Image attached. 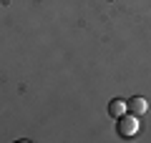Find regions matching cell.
<instances>
[{
    "label": "cell",
    "instance_id": "obj_1",
    "mask_svg": "<svg viewBox=\"0 0 151 143\" xmlns=\"http://www.w3.org/2000/svg\"><path fill=\"white\" fill-rule=\"evenodd\" d=\"M139 131H141V126H139V116H134V113H124V116H119V133H121L124 138L136 136Z\"/></svg>",
    "mask_w": 151,
    "mask_h": 143
},
{
    "label": "cell",
    "instance_id": "obj_2",
    "mask_svg": "<svg viewBox=\"0 0 151 143\" xmlns=\"http://www.w3.org/2000/svg\"><path fill=\"white\" fill-rule=\"evenodd\" d=\"M126 106H129V113H134V116H144V113L149 111V101L141 98V95H134Z\"/></svg>",
    "mask_w": 151,
    "mask_h": 143
},
{
    "label": "cell",
    "instance_id": "obj_3",
    "mask_svg": "<svg viewBox=\"0 0 151 143\" xmlns=\"http://www.w3.org/2000/svg\"><path fill=\"white\" fill-rule=\"evenodd\" d=\"M126 111H129V106H126V101H121V98H113V101L108 103V116H111V118L124 116Z\"/></svg>",
    "mask_w": 151,
    "mask_h": 143
}]
</instances>
